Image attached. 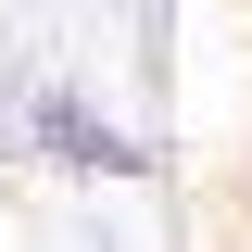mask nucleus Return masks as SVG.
<instances>
[{
    "instance_id": "f257e3e1",
    "label": "nucleus",
    "mask_w": 252,
    "mask_h": 252,
    "mask_svg": "<svg viewBox=\"0 0 252 252\" xmlns=\"http://www.w3.org/2000/svg\"><path fill=\"white\" fill-rule=\"evenodd\" d=\"M26 139H38V164H63V177H152V152H139L126 126H101L89 101L63 89V76L26 101Z\"/></svg>"
},
{
    "instance_id": "f03ea898",
    "label": "nucleus",
    "mask_w": 252,
    "mask_h": 252,
    "mask_svg": "<svg viewBox=\"0 0 252 252\" xmlns=\"http://www.w3.org/2000/svg\"><path fill=\"white\" fill-rule=\"evenodd\" d=\"M240 252H252V240H240Z\"/></svg>"
}]
</instances>
